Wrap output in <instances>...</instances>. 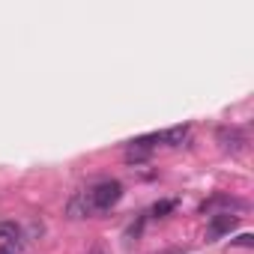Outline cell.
Segmentation results:
<instances>
[{"instance_id":"6da1fadb","label":"cell","mask_w":254,"mask_h":254,"mask_svg":"<svg viewBox=\"0 0 254 254\" xmlns=\"http://www.w3.org/2000/svg\"><path fill=\"white\" fill-rule=\"evenodd\" d=\"M87 197L93 203V212H108L123 200V183L120 180H99L87 189Z\"/></svg>"},{"instance_id":"7a4b0ae2","label":"cell","mask_w":254,"mask_h":254,"mask_svg":"<svg viewBox=\"0 0 254 254\" xmlns=\"http://www.w3.org/2000/svg\"><path fill=\"white\" fill-rule=\"evenodd\" d=\"M24 233L15 221H0V254H21Z\"/></svg>"},{"instance_id":"3957f363","label":"cell","mask_w":254,"mask_h":254,"mask_svg":"<svg viewBox=\"0 0 254 254\" xmlns=\"http://www.w3.org/2000/svg\"><path fill=\"white\" fill-rule=\"evenodd\" d=\"M215 138H218V144H221V150L224 153H242L245 150V144H248V138H245V132L239 129V126H221V129L215 132Z\"/></svg>"},{"instance_id":"277c9868","label":"cell","mask_w":254,"mask_h":254,"mask_svg":"<svg viewBox=\"0 0 254 254\" xmlns=\"http://www.w3.org/2000/svg\"><path fill=\"white\" fill-rule=\"evenodd\" d=\"M66 212H69V218H90V215H96V212H93V203H90V197H87V191H78V194L69 200Z\"/></svg>"},{"instance_id":"5b68a950","label":"cell","mask_w":254,"mask_h":254,"mask_svg":"<svg viewBox=\"0 0 254 254\" xmlns=\"http://www.w3.org/2000/svg\"><path fill=\"white\" fill-rule=\"evenodd\" d=\"M236 227V215L233 212H215L209 221V239H218L221 233H230Z\"/></svg>"},{"instance_id":"8992f818","label":"cell","mask_w":254,"mask_h":254,"mask_svg":"<svg viewBox=\"0 0 254 254\" xmlns=\"http://www.w3.org/2000/svg\"><path fill=\"white\" fill-rule=\"evenodd\" d=\"M189 126L183 123V126H174V129H168V132H159V138H162V144H168V147H183V141L189 138Z\"/></svg>"},{"instance_id":"52a82bcc","label":"cell","mask_w":254,"mask_h":254,"mask_svg":"<svg viewBox=\"0 0 254 254\" xmlns=\"http://www.w3.org/2000/svg\"><path fill=\"white\" fill-rule=\"evenodd\" d=\"M150 159H153V150H147V147L129 144V150H126V162H129V165H144Z\"/></svg>"},{"instance_id":"ba28073f","label":"cell","mask_w":254,"mask_h":254,"mask_svg":"<svg viewBox=\"0 0 254 254\" xmlns=\"http://www.w3.org/2000/svg\"><path fill=\"white\" fill-rule=\"evenodd\" d=\"M174 209H177V200H159L150 212H153V218H165V215L174 212Z\"/></svg>"},{"instance_id":"9c48e42d","label":"cell","mask_w":254,"mask_h":254,"mask_svg":"<svg viewBox=\"0 0 254 254\" xmlns=\"http://www.w3.org/2000/svg\"><path fill=\"white\" fill-rule=\"evenodd\" d=\"M236 245H242V248H251V245H254V236H251V233H242V236H236Z\"/></svg>"},{"instance_id":"30bf717a","label":"cell","mask_w":254,"mask_h":254,"mask_svg":"<svg viewBox=\"0 0 254 254\" xmlns=\"http://www.w3.org/2000/svg\"><path fill=\"white\" fill-rule=\"evenodd\" d=\"M90 254H108V251H105V248H93Z\"/></svg>"}]
</instances>
